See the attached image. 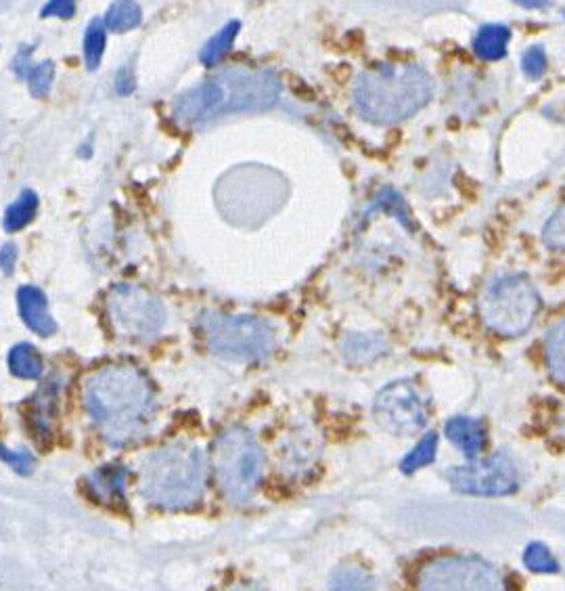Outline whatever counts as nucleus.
Here are the masks:
<instances>
[{
  "instance_id": "nucleus-16",
  "label": "nucleus",
  "mask_w": 565,
  "mask_h": 591,
  "mask_svg": "<svg viewBox=\"0 0 565 591\" xmlns=\"http://www.w3.org/2000/svg\"><path fill=\"white\" fill-rule=\"evenodd\" d=\"M386 348L388 344L379 334H350L344 342V359L354 367L369 365L386 353Z\"/></svg>"
},
{
  "instance_id": "nucleus-7",
  "label": "nucleus",
  "mask_w": 565,
  "mask_h": 591,
  "mask_svg": "<svg viewBox=\"0 0 565 591\" xmlns=\"http://www.w3.org/2000/svg\"><path fill=\"white\" fill-rule=\"evenodd\" d=\"M540 309V296L524 275H505L486 288L478 311L490 332L515 338L534 323Z\"/></svg>"
},
{
  "instance_id": "nucleus-27",
  "label": "nucleus",
  "mask_w": 565,
  "mask_h": 591,
  "mask_svg": "<svg viewBox=\"0 0 565 591\" xmlns=\"http://www.w3.org/2000/svg\"><path fill=\"white\" fill-rule=\"evenodd\" d=\"M524 564L532 573L555 575L559 573V562L545 543H530L524 552Z\"/></svg>"
},
{
  "instance_id": "nucleus-24",
  "label": "nucleus",
  "mask_w": 565,
  "mask_h": 591,
  "mask_svg": "<svg viewBox=\"0 0 565 591\" xmlns=\"http://www.w3.org/2000/svg\"><path fill=\"white\" fill-rule=\"evenodd\" d=\"M239 28H241L239 21H229V24H226L220 32H216V34L208 40V45L201 49V55H199L201 63H203V65H208V68H212V65H216L226 53L231 51L233 42H235V38H237V34H239Z\"/></svg>"
},
{
  "instance_id": "nucleus-3",
  "label": "nucleus",
  "mask_w": 565,
  "mask_h": 591,
  "mask_svg": "<svg viewBox=\"0 0 565 591\" xmlns=\"http://www.w3.org/2000/svg\"><path fill=\"white\" fill-rule=\"evenodd\" d=\"M354 105L365 120L390 126L415 116L434 97V82L413 63H381L358 74Z\"/></svg>"
},
{
  "instance_id": "nucleus-5",
  "label": "nucleus",
  "mask_w": 565,
  "mask_h": 591,
  "mask_svg": "<svg viewBox=\"0 0 565 591\" xmlns=\"http://www.w3.org/2000/svg\"><path fill=\"white\" fill-rule=\"evenodd\" d=\"M212 466L222 495L233 503L250 501L264 474V451L245 428H229L212 447Z\"/></svg>"
},
{
  "instance_id": "nucleus-26",
  "label": "nucleus",
  "mask_w": 565,
  "mask_h": 591,
  "mask_svg": "<svg viewBox=\"0 0 565 591\" xmlns=\"http://www.w3.org/2000/svg\"><path fill=\"white\" fill-rule=\"evenodd\" d=\"M436 453H438V436L436 434H427L425 439H421L417 443V447L402 459L400 470L404 474H413L419 468L432 464L436 459Z\"/></svg>"
},
{
  "instance_id": "nucleus-2",
  "label": "nucleus",
  "mask_w": 565,
  "mask_h": 591,
  "mask_svg": "<svg viewBox=\"0 0 565 591\" xmlns=\"http://www.w3.org/2000/svg\"><path fill=\"white\" fill-rule=\"evenodd\" d=\"M281 82L270 70H224L174 101V118L183 124H206L231 114H256L275 107Z\"/></svg>"
},
{
  "instance_id": "nucleus-21",
  "label": "nucleus",
  "mask_w": 565,
  "mask_h": 591,
  "mask_svg": "<svg viewBox=\"0 0 565 591\" xmlns=\"http://www.w3.org/2000/svg\"><path fill=\"white\" fill-rule=\"evenodd\" d=\"M143 19L141 5L134 3V0H120V3H113L105 13V26L107 30L122 34L128 30H134Z\"/></svg>"
},
{
  "instance_id": "nucleus-30",
  "label": "nucleus",
  "mask_w": 565,
  "mask_h": 591,
  "mask_svg": "<svg viewBox=\"0 0 565 591\" xmlns=\"http://www.w3.org/2000/svg\"><path fill=\"white\" fill-rule=\"evenodd\" d=\"M522 70L532 80L542 78V74H545V70H547V55H545V51H542L540 47L528 49L524 53V57H522Z\"/></svg>"
},
{
  "instance_id": "nucleus-22",
  "label": "nucleus",
  "mask_w": 565,
  "mask_h": 591,
  "mask_svg": "<svg viewBox=\"0 0 565 591\" xmlns=\"http://www.w3.org/2000/svg\"><path fill=\"white\" fill-rule=\"evenodd\" d=\"M36 210H38V195L36 191L32 189H24L21 191V195L17 197V200L7 208L5 212V229L15 233L19 229L28 227L34 216H36Z\"/></svg>"
},
{
  "instance_id": "nucleus-10",
  "label": "nucleus",
  "mask_w": 565,
  "mask_h": 591,
  "mask_svg": "<svg viewBox=\"0 0 565 591\" xmlns=\"http://www.w3.org/2000/svg\"><path fill=\"white\" fill-rule=\"evenodd\" d=\"M373 413L377 424L398 436H413L425 428L429 405L413 380H394L375 397Z\"/></svg>"
},
{
  "instance_id": "nucleus-33",
  "label": "nucleus",
  "mask_w": 565,
  "mask_h": 591,
  "mask_svg": "<svg viewBox=\"0 0 565 591\" xmlns=\"http://www.w3.org/2000/svg\"><path fill=\"white\" fill-rule=\"evenodd\" d=\"M0 256H3V273L11 275L13 265H15V258H17V248L13 244H5L3 250H0Z\"/></svg>"
},
{
  "instance_id": "nucleus-9",
  "label": "nucleus",
  "mask_w": 565,
  "mask_h": 591,
  "mask_svg": "<svg viewBox=\"0 0 565 591\" xmlns=\"http://www.w3.org/2000/svg\"><path fill=\"white\" fill-rule=\"evenodd\" d=\"M107 313L113 330L130 340H151L166 325L162 300L134 283H118L109 290Z\"/></svg>"
},
{
  "instance_id": "nucleus-34",
  "label": "nucleus",
  "mask_w": 565,
  "mask_h": 591,
  "mask_svg": "<svg viewBox=\"0 0 565 591\" xmlns=\"http://www.w3.org/2000/svg\"><path fill=\"white\" fill-rule=\"evenodd\" d=\"M522 7L526 9H540V7H549L547 3H522Z\"/></svg>"
},
{
  "instance_id": "nucleus-25",
  "label": "nucleus",
  "mask_w": 565,
  "mask_h": 591,
  "mask_svg": "<svg viewBox=\"0 0 565 591\" xmlns=\"http://www.w3.org/2000/svg\"><path fill=\"white\" fill-rule=\"evenodd\" d=\"M105 40H107V26L103 19H93L84 34V59L86 68L93 72L99 68L103 51H105Z\"/></svg>"
},
{
  "instance_id": "nucleus-8",
  "label": "nucleus",
  "mask_w": 565,
  "mask_h": 591,
  "mask_svg": "<svg viewBox=\"0 0 565 591\" xmlns=\"http://www.w3.org/2000/svg\"><path fill=\"white\" fill-rule=\"evenodd\" d=\"M417 591H511L499 566L469 554H446L423 564Z\"/></svg>"
},
{
  "instance_id": "nucleus-35",
  "label": "nucleus",
  "mask_w": 565,
  "mask_h": 591,
  "mask_svg": "<svg viewBox=\"0 0 565 591\" xmlns=\"http://www.w3.org/2000/svg\"><path fill=\"white\" fill-rule=\"evenodd\" d=\"M561 426H563V434H565V407H563V418H561Z\"/></svg>"
},
{
  "instance_id": "nucleus-23",
  "label": "nucleus",
  "mask_w": 565,
  "mask_h": 591,
  "mask_svg": "<svg viewBox=\"0 0 565 591\" xmlns=\"http://www.w3.org/2000/svg\"><path fill=\"white\" fill-rule=\"evenodd\" d=\"M331 591H375V579L360 566H339L329 577Z\"/></svg>"
},
{
  "instance_id": "nucleus-31",
  "label": "nucleus",
  "mask_w": 565,
  "mask_h": 591,
  "mask_svg": "<svg viewBox=\"0 0 565 591\" xmlns=\"http://www.w3.org/2000/svg\"><path fill=\"white\" fill-rule=\"evenodd\" d=\"M74 13H76V3H72V0H51L47 7H42V17L72 19Z\"/></svg>"
},
{
  "instance_id": "nucleus-20",
  "label": "nucleus",
  "mask_w": 565,
  "mask_h": 591,
  "mask_svg": "<svg viewBox=\"0 0 565 591\" xmlns=\"http://www.w3.org/2000/svg\"><path fill=\"white\" fill-rule=\"evenodd\" d=\"M547 369L555 382L565 384V321L557 323L545 340Z\"/></svg>"
},
{
  "instance_id": "nucleus-11",
  "label": "nucleus",
  "mask_w": 565,
  "mask_h": 591,
  "mask_svg": "<svg viewBox=\"0 0 565 591\" xmlns=\"http://www.w3.org/2000/svg\"><path fill=\"white\" fill-rule=\"evenodd\" d=\"M444 478L455 491L480 497L511 495L519 487V472L503 453L469 459L463 466H452L446 470Z\"/></svg>"
},
{
  "instance_id": "nucleus-18",
  "label": "nucleus",
  "mask_w": 565,
  "mask_h": 591,
  "mask_svg": "<svg viewBox=\"0 0 565 591\" xmlns=\"http://www.w3.org/2000/svg\"><path fill=\"white\" fill-rule=\"evenodd\" d=\"M55 405H57V388L53 384L44 386L38 397L34 399V407H32V428L36 432L38 439H49L51 436V422L55 418Z\"/></svg>"
},
{
  "instance_id": "nucleus-4",
  "label": "nucleus",
  "mask_w": 565,
  "mask_h": 591,
  "mask_svg": "<svg viewBox=\"0 0 565 591\" xmlns=\"http://www.w3.org/2000/svg\"><path fill=\"white\" fill-rule=\"evenodd\" d=\"M206 491V457L189 443H170L147 455L141 464L139 493L164 510L195 506Z\"/></svg>"
},
{
  "instance_id": "nucleus-17",
  "label": "nucleus",
  "mask_w": 565,
  "mask_h": 591,
  "mask_svg": "<svg viewBox=\"0 0 565 591\" xmlns=\"http://www.w3.org/2000/svg\"><path fill=\"white\" fill-rule=\"evenodd\" d=\"M511 40L509 28L501 24H488L478 30L473 38V51L484 61H499L507 55V45Z\"/></svg>"
},
{
  "instance_id": "nucleus-6",
  "label": "nucleus",
  "mask_w": 565,
  "mask_h": 591,
  "mask_svg": "<svg viewBox=\"0 0 565 591\" xmlns=\"http://www.w3.org/2000/svg\"><path fill=\"white\" fill-rule=\"evenodd\" d=\"M199 330L214 355L235 363H258L273 355L277 332L262 317L220 315L206 311L199 317Z\"/></svg>"
},
{
  "instance_id": "nucleus-15",
  "label": "nucleus",
  "mask_w": 565,
  "mask_h": 591,
  "mask_svg": "<svg viewBox=\"0 0 565 591\" xmlns=\"http://www.w3.org/2000/svg\"><path fill=\"white\" fill-rule=\"evenodd\" d=\"M126 480H128L126 468L101 466L99 470H95L88 476L86 485L99 503H105V506H116V503H124Z\"/></svg>"
},
{
  "instance_id": "nucleus-13",
  "label": "nucleus",
  "mask_w": 565,
  "mask_h": 591,
  "mask_svg": "<svg viewBox=\"0 0 565 591\" xmlns=\"http://www.w3.org/2000/svg\"><path fill=\"white\" fill-rule=\"evenodd\" d=\"M32 51H34L32 47H21L11 63V70L21 80H28L32 97L40 99L44 95H49V91H51V84L55 78V65H53V61H42V63L34 65Z\"/></svg>"
},
{
  "instance_id": "nucleus-28",
  "label": "nucleus",
  "mask_w": 565,
  "mask_h": 591,
  "mask_svg": "<svg viewBox=\"0 0 565 591\" xmlns=\"http://www.w3.org/2000/svg\"><path fill=\"white\" fill-rule=\"evenodd\" d=\"M542 239L551 250L565 252V204L547 221L542 229Z\"/></svg>"
},
{
  "instance_id": "nucleus-29",
  "label": "nucleus",
  "mask_w": 565,
  "mask_h": 591,
  "mask_svg": "<svg viewBox=\"0 0 565 591\" xmlns=\"http://www.w3.org/2000/svg\"><path fill=\"white\" fill-rule=\"evenodd\" d=\"M3 459L5 464H9L17 474H32L36 468V457L26 451V449H19V451H9L7 447H3Z\"/></svg>"
},
{
  "instance_id": "nucleus-14",
  "label": "nucleus",
  "mask_w": 565,
  "mask_h": 591,
  "mask_svg": "<svg viewBox=\"0 0 565 591\" xmlns=\"http://www.w3.org/2000/svg\"><path fill=\"white\" fill-rule=\"evenodd\" d=\"M444 432L448 436V441L469 459H478V455L486 447V430L480 420L457 415V418L446 422Z\"/></svg>"
},
{
  "instance_id": "nucleus-12",
  "label": "nucleus",
  "mask_w": 565,
  "mask_h": 591,
  "mask_svg": "<svg viewBox=\"0 0 565 591\" xmlns=\"http://www.w3.org/2000/svg\"><path fill=\"white\" fill-rule=\"evenodd\" d=\"M19 315L30 330L38 336H53L57 332V323L49 313V302L44 292L36 286H24L17 290Z\"/></svg>"
},
{
  "instance_id": "nucleus-19",
  "label": "nucleus",
  "mask_w": 565,
  "mask_h": 591,
  "mask_svg": "<svg viewBox=\"0 0 565 591\" xmlns=\"http://www.w3.org/2000/svg\"><path fill=\"white\" fill-rule=\"evenodd\" d=\"M9 369L11 374L21 380H38L42 376V357L32 344H17L9 353Z\"/></svg>"
},
{
  "instance_id": "nucleus-32",
  "label": "nucleus",
  "mask_w": 565,
  "mask_h": 591,
  "mask_svg": "<svg viewBox=\"0 0 565 591\" xmlns=\"http://www.w3.org/2000/svg\"><path fill=\"white\" fill-rule=\"evenodd\" d=\"M116 91L120 95H124V97L134 91V76H132V70H128L126 65H124V68L116 76Z\"/></svg>"
},
{
  "instance_id": "nucleus-1",
  "label": "nucleus",
  "mask_w": 565,
  "mask_h": 591,
  "mask_svg": "<svg viewBox=\"0 0 565 591\" xmlns=\"http://www.w3.org/2000/svg\"><path fill=\"white\" fill-rule=\"evenodd\" d=\"M84 405L103 439L113 447H124L149 430L155 394L141 369L109 365L86 380Z\"/></svg>"
}]
</instances>
